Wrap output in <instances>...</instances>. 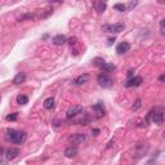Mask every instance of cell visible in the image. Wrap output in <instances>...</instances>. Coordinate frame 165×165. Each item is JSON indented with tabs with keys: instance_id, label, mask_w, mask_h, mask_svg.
Segmentation results:
<instances>
[{
	"instance_id": "24",
	"label": "cell",
	"mask_w": 165,
	"mask_h": 165,
	"mask_svg": "<svg viewBox=\"0 0 165 165\" xmlns=\"http://www.w3.org/2000/svg\"><path fill=\"white\" fill-rule=\"evenodd\" d=\"M159 81L160 83H165V74H162V75L159 76Z\"/></svg>"
},
{
	"instance_id": "27",
	"label": "cell",
	"mask_w": 165,
	"mask_h": 165,
	"mask_svg": "<svg viewBox=\"0 0 165 165\" xmlns=\"http://www.w3.org/2000/svg\"><path fill=\"white\" fill-rule=\"evenodd\" d=\"M48 1H51V3H59L61 0H48Z\"/></svg>"
},
{
	"instance_id": "3",
	"label": "cell",
	"mask_w": 165,
	"mask_h": 165,
	"mask_svg": "<svg viewBox=\"0 0 165 165\" xmlns=\"http://www.w3.org/2000/svg\"><path fill=\"white\" fill-rule=\"evenodd\" d=\"M152 121L156 125H161L164 123V112H162V108L157 107V108H155V112L152 111Z\"/></svg>"
},
{
	"instance_id": "13",
	"label": "cell",
	"mask_w": 165,
	"mask_h": 165,
	"mask_svg": "<svg viewBox=\"0 0 165 165\" xmlns=\"http://www.w3.org/2000/svg\"><path fill=\"white\" fill-rule=\"evenodd\" d=\"M52 41H53V44L54 45H63L64 43L67 41V40H66V37L63 36V35H57V36H54L53 37V40H52Z\"/></svg>"
},
{
	"instance_id": "9",
	"label": "cell",
	"mask_w": 165,
	"mask_h": 165,
	"mask_svg": "<svg viewBox=\"0 0 165 165\" xmlns=\"http://www.w3.org/2000/svg\"><path fill=\"white\" fill-rule=\"evenodd\" d=\"M20 155V150L18 148H13V147H11V148H8L5 151V157L8 160H13V159H16V157Z\"/></svg>"
},
{
	"instance_id": "7",
	"label": "cell",
	"mask_w": 165,
	"mask_h": 165,
	"mask_svg": "<svg viewBox=\"0 0 165 165\" xmlns=\"http://www.w3.org/2000/svg\"><path fill=\"white\" fill-rule=\"evenodd\" d=\"M142 83H143V79L141 78V76H134V78L129 79V80L126 81L125 87H128V88H130V87H139Z\"/></svg>"
},
{
	"instance_id": "12",
	"label": "cell",
	"mask_w": 165,
	"mask_h": 165,
	"mask_svg": "<svg viewBox=\"0 0 165 165\" xmlns=\"http://www.w3.org/2000/svg\"><path fill=\"white\" fill-rule=\"evenodd\" d=\"M25 80H26V74L25 72H20V74H17V75L14 76L13 84H16V85L22 84V83H25Z\"/></svg>"
},
{
	"instance_id": "22",
	"label": "cell",
	"mask_w": 165,
	"mask_h": 165,
	"mask_svg": "<svg viewBox=\"0 0 165 165\" xmlns=\"http://www.w3.org/2000/svg\"><path fill=\"white\" fill-rule=\"evenodd\" d=\"M7 120H8V121H14V120H17V114L8 115V116H7Z\"/></svg>"
},
{
	"instance_id": "16",
	"label": "cell",
	"mask_w": 165,
	"mask_h": 165,
	"mask_svg": "<svg viewBox=\"0 0 165 165\" xmlns=\"http://www.w3.org/2000/svg\"><path fill=\"white\" fill-rule=\"evenodd\" d=\"M95 9H97L98 13H102V12L106 11V4L103 3V0H102V1H98V3H95Z\"/></svg>"
},
{
	"instance_id": "14",
	"label": "cell",
	"mask_w": 165,
	"mask_h": 165,
	"mask_svg": "<svg viewBox=\"0 0 165 165\" xmlns=\"http://www.w3.org/2000/svg\"><path fill=\"white\" fill-rule=\"evenodd\" d=\"M44 108H47V110L54 108V98L53 97H49L44 101Z\"/></svg>"
},
{
	"instance_id": "2",
	"label": "cell",
	"mask_w": 165,
	"mask_h": 165,
	"mask_svg": "<svg viewBox=\"0 0 165 165\" xmlns=\"http://www.w3.org/2000/svg\"><path fill=\"white\" fill-rule=\"evenodd\" d=\"M125 28V23L124 22H118L114 23V25H103L102 30L105 32H121Z\"/></svg>"
},
{
	"instance_id": "4",
	"label": "cell",
	"mask_w": 165,
	"mask_h": 165,
	"mask_svg": "<svg viewBox=\"0 0 165 165\" xmlns=\"http://www.w3.org/2000/svg\"><path fill=\"white\" fill-rule=\"evenodd\" d=\"M97 80H98V83H99V85L101 87H103V88H110L112 85V79L111 78H108V76L106 75V74H99L98 75V78H97Z\"/></svg>"
},
{
	"instance_id": "10",
	"label": "cell",
	"mask_w": 165,
	"mask_h": 165,
	"mask_svg": "<svg viewBox=\"0 0 165 165\" xmlns=\"http://www.w3.org/2000/svg\"><path fill=\"white\" fill-rule=\"evenodd\" d=\"M129 49H130V44L126 41H123L118 45L116 52H118V54H124V53H126V52H129Z\"/></svg>"
},
{
	"instance_id": "21",
	"label": "cell",
	"mask_w": 165,
	"mask_h": 165,
	"mask_svg": "<svg viewBox=\"0 0 165 165\" xmlns=\"http://www.w3.org/2000/svg\"><path fill=\"white\" fill-rule=\"evenodd\" d=\"M160 32H161L162 35H165V18L160 22Z\"/></svg>"
},
{
	"instance_id": "20",
	"label": "cell",
	"mask_w": 165,
	"mask_h": 165,
	"mask_svg": "<svg viewBox=\"0 0 165 165\" xmlns=\"http://www.w3.org/2000/svg\"><path fill=\"white\" fill-rule=\"evenodd\" d=\"M114 8L116 9V11H119V12H125L126 7L124 5V4H115V5H114Z\"/></svg>"
},
{
	"instance_id": "26",
	"label": "cell",
	"mask_w": 165,
	"mask_h": 165,
	"mask_svg": "<svg viewBox=\"0 0 165 165\" xmlns=\"http://www.w3.org/2000/svg\"><path fill=\"white\" fill-rule=\"evenodd\" d=\"M133 72H134V70H129V71H128V78H129V79H130L131 76H133Z\"/></svg>"
},
{
	"instance_id": "23",
	"label": "cell",
	"mask_w": 165,
	"mask_h": 165,
	"mask_svg": "<svg viewBox=\"0 0 165 165\" xmlns=\"http://www.w3.org/2000/svg\"><path fill=\"white\" fill-rule=\"evenodd\" d=\"M67 41H68V44H70L71 47H72V45L76 44V37H70V39H68Z\"/></svg>"
},
{
	"instance_id": "29",
	"label": "cell",
	"mask_w": 165,
	"mask_h": 165,
	"mask_svg": "<svg viewBox=\"0 0 165 165\" xmlns=\"http://www.w3.org/2000/svg\"><path fill=\"white\" fill-rule=\"evenodd\" d=\"M164 137H165V130H164Z\"/></svg>"
},
{
	"instance_id": "15",
	"label": "cell",
	"mask_w": 165,
	"mask_h": 165,
	"mask_svg": "<svg viewBox=\"0 0 165 165\" xmlns=\"http://www.w3.org/2000/svg\"><path fill=\"white\" fill-rule=\"evenodd\" d=\"M101 68L103 72H112L116 67H115V64H111V63H102Z\"/></svg>"
},
{
	"instance_id": "30",
	"label": "cell",
	"mask_w": 165,
	"mask_h": 165,
	"mask_svg": "<svg viewBox=\"0 0 165 165\" xmlns=\"http://www.w3.org/2000/svg\"><path fill=\"white\" fill-rule=\"evenodd\" d=\"M103 1H106V0H103Z\"/></svg>"
},
{
	"instance_id": "18",
	"label": "cell",
	"mask_w": 165,
	"mask_h": 165,
	"mask_svg": "<svg viewBox=\"0 0 165 165\" xmlns=\"http://www.w3.org/2000/svg\"><path fill=\"white\" fill-rule=\"evenodd\" d=\"M35 18V14L34 13H26L23 14L22 17L20 18V21H25V20H34Z\"/></svg>"
},
{
	"instance_id": "1",
	"label": "cell",
	"mask_w": 165,
	"mask_h": 165,
	"mask_svg": "<svg viewBox=\"0 0 165 165\" xmlns=\"http://www.w3.org/2000/svg\"><path fill=\"white\" fill-rule=\"evenodd\" d=\"M8 139H11L12 143H16V145H22L23 142L26 141V133L25 131H17V130H14V129H9L8 131Z\"/></svg>"
},
{
	"instance_id": "11",
	"label": "cell",
	"mask_w": 165,
	"mask_h": 165,
	"mask_svg": "<svg viewBox=\"0 0 165 165\" xmlns=\"http://www.w3.org/2000/svg\"><path fill=\"white\" fill-rule=\"evenodd\" d=\"M78 154H79L78 148H76V147H72V146H71V147H67L66 150H64V152H63V155H64L66 157H75Z\"/></svg>"
},
{
	"instance_id": "6",
	"label": "cell",
	"mask_w": 165,
	"mask_h": 165,
	"mask_svg": "<svg viewBox=\"0 0 165 165\" xmlns=\"http://www.w3.org/2000/svg\"><path fill=\"white\" fill-rule=\"evenodd\" d=\"M90 79V76L88 75V74H83V75L78 76V78L74 80V85L75 87H81V85H84L85 83H88Z\"/></svg>"
},
{
	"instance_id": "28",
	"label": "cell",
	"mask_w": 165,
	"mask_h": 165,
	"mask_svg": "<svg viewBox=\"0 0 165 165\" xmlns=\"http://www.w3.org/2000/svg\"><path fill=\"white\" fill-rule=\"evenodd\" d=\"M112 41H115V39H110V40H108V45H111Z\"/></svg>"
},
{
	"instance_id": "8",
	"label": "cell",
	"mask_w": 165,
	"mask_h": 165,
	"mask_svg": "<svg viewBox=\"0 0 165 165\" xmlns=\"http://www.w3.org/2000/svg\"><path fill=\"white\" fill-rule=\"evenodd\" d=\"M83 111V107L81 106H72L67 110V118L68 119H72V118H76L79 114H81Z\"/></svg>"
},
{
	"instance_id": "17",
	"label": "cell",
	"mask_w": 165,
	"mask_h": 165,
	"mask_svg": "<svg viewBox=\"0 0 165 165\" xmlns=\"http://www.w3.org/2000/svg\"><path fill=\"white\" fill-rule=\"evenodd\" d=\"M17 103H18V105H26V103H28V98L26 97V95L20 94V95L17 97Z\"/></svg>"
},
{
	"instance_id": "5",
	"label": "cell",
	"mask_w": 165,
	"mask_h": 165,
	"mask_svg": "<svg viewBox=\"0 0 165 165\" xmlns=\"http://www.w3.org/2000/svg\"><path fill=\"white\" fill-rule=\"evenodd\" d=\"M85 139H87V137L83 133H76V134H72L68 137V142L74 143V145H80V143L85 142Z\"/></svg>"
},
{
	"instance_id": "19",
	"label": "cell",
	"mask_w": 165,
	"mask_h": 165,
	"mask_svg": "<svg viewBox=\"0 0 165 165\" xmlns=\"http://www.w3.org/2000/svg\"><path fill=\"white\" fill-rule=\"evenodd\" d=\"M141 98H138V99H135V102H134V105L131 106V110L133 111H137V110H139V107H141Z\"/></svg>"
},
{
	"instance_id": "25",
	"label": "cell",
	"mask_w": 165,
	"mask_h": 165,
	"mask_svg": "<svg viewBox=\"0 0 165 165\" xmlns=\"http://www.w3.org/2000/svg\"><path fill=\"white\" fill-rule=\"evenodd\" d=\"M98 133H99V129H93V130H92L93 135H98Z\"/></svg>"
}]
</instances>
